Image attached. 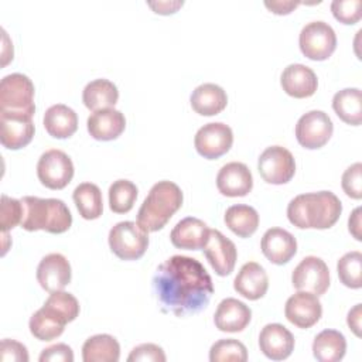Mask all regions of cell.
I'll return each mask as SVG.
<instances>
[{
	"label": "cell",
	"instance_id": "d590c367",
	"mask_svg": "<svg viewBox=\"0 0 362 362\" xmlns=\"http://www.w3.org/2000/svg\"><path fill=\"white\" fill-rule=\"evenodd\" d=\"M44 307L58 315L65 324L74 321L79 314V303L78 300L66 291H54L45 300Z\"/></svg>",
	"mask_w": 362,
	"mask_h": 362
},
{
	"label": "cell",
	"instance_id": "603a6c76",
	"mask_svg": "<svg viewBox=\"0 0 362 362\" xmlns=\"http://www.w3.org/2000/svg\"><path fill=\"white\" fill-rule=\"evenodd\" d=\"M208 225L194 216H187L181 219L171 230V243L178 249L198 250L202 249L209 238Z\"/></svg>",
	"mask_w": 362,
	"mask_h": 362
},
{
	"label": "cell",
	"instance_id": "4fadbf2b",
	"mask_svg": "<svg viewBox=\"0 0 362 362\" xmlns=\"http://www.w3.org/2000/svg\"><path fill=\"white\" fill-rule=\"evenodd\" d=\"M206 260L218 276H228L233 272L238 250L235 243L218 229L209 230V238L202 247Z\"/></svg>",
	"mask_w": 362,
	"mask_h": 362
},
{
	"label": "cell",
	"instance_id": "7dc6e473",
	"mask_svg": "<svg viewBox=\"0 0 362 362\" xmlns=\"http://www.w3.org/2000/svg\"><path fill=\"white\" fill-rule=\"evenodd\" d=\"M348 229L356 240H361V208H355L348 219Z\"/></svg>",
	"mask_w": 362,
	"mask_h": 362
},
{
	"label": "cell",
	"instance_id": "d4e9b609",
	"mask_svg": "<svg viewBox=\"0 0 362 362\" xmlns=\"http://www.w3.org/2000/svg\"><path fill=\"white\" fill-rule=\"evenodd\" d=\"M189 102L192 109L201 116H214L221 113L228 103L226 92L216 83H202L197 86L191 96Z\"/></svg>",
	"mask_w": 362,
	"mask_h": 362
},
{
	"label": "cell",
	"instance_id": "74e56055",
	"mask_svg": "<svg viewBox=\"0 0 362 362\" xmlns=\"http://www.w3.org/2000/svg\"><path fill=\"white\" fill-rule=\"evenodd\" d=\"M23 216V205L21 199L10 198L7 195H1V208H0V226L1 233H7L10 229L21 223Z\"/></svg>",
	"mask_w": 362,
	"mask_h": 362
},
{
	"label": "cell",
	"instance_id": "f35d334b",
	"mask_svg": "<svg viewBox=\"0 0 362 362\" xmlns=\"http://www.w3.org/2000/svg\"><path fill=\"white\" fill-rule=\"evenodd\" d=\"M334 17L344 24H355L362 17V0H334L331 3Z\"/></svg>",
	"mask_w": 362,
	"mask_h": 362
},
{
	"label": "cell",
	"instance_id": "1f68e13d",
	"mask_svg": "<svg viewBox=\"0 0 362 362\" xmlns=\"http://www.w3.org/2000/svg\"><path fill=\"white\" fill-rule=\"evenodd\" d=\"M74 202L83 219H96L103 212L102 192L93 182L79 184L72 194Z\"/></svg>",
	"mask_w": 362,
	"mask_h": 362
},
{
	"label": "cell",
	"instance_id": "7c38bea8",
	"mask_svg": "<svg viewBox=\"0 0 362 362\" xmlns=\"http://www.w3.org/2000/svg\"><path fill=\"white\" fill-rule=\"evenodd\" d=\"M233 143L232 129L222 122H211L198 129L194 137V146L199 156L215 160L229 151Z\"/></svg>",
	"mask_w": 362,
	"mask_h": 362
},
{
	"label": "cell",
	"instance_id": "f6af8a7d",
	"mask_svg": "<svg viewBox=\"0 0 362 362\" xmlns=\"http://www.w3.org/2000/svg\"><path fill=\"white\" fill-rule=\"evenodd\" d=\"M361 305L362 304H355L354 308L349 310L348 313V317H346V322H348V327L354 331V334L356 337H361Z\"/></svg>",
	"mask_w": 362,
	"mask_h": 362
},
{
	"label": "cell",
	"instance_id": "60d3db41",
	"mask_svg": "<svg viewBox=\"0 0 362 362\" xmlns=\"http://www.w3.org/2000/svg\"><path fill=\"white\" fill-rule=\"evenodd\" d=\"M129 362H164L165 354L161 346L156 344H141L132 349L127 356Z\"/></svg>",
	"mask_w": 362,
	"mask_h": 362
},
{
	"label": "cell",
	"instance_id": "52a82bcc",
	"mask_svg": "<svg viewBox=\"0 0 362 362\" xmlns=\"http://www.w3.org/2000/svg\"><path fill=\"white\" fill-rule=\"evenodd\" d=\"M301 52L314 61H324L332 55L337 48V35L334 28L321 20L307 23L298 37Z\"/></svg>",
	"mask_w": 362,
	"mask_h": 362
},
{
	"label": "cell",
	"instance_id": "b9f144b4",
	"mask_svg": "<svg viewBox=\"0 0 362 362\" xmlns=\"http://www.w3.org/2000/svg\"><path fill=\"white\" fill-rule=\"evenodd\" d=\"M0 359L3 362L13 361V362H27L28 352L25 345L14 339H3L0 344Z\"/></svg>",
	"mask_w": 362,
	"mask_h": 362
},
{
	"label": "cell",
	"instance_id": "4316f807",
	"mask_svg": "<svg viewBox=\"0 0 362 362\" xmlns=\"http://www.w3.org/2000/svg\"><path fill=\"white\" fill-rule=\"evenodd\" d=\"M120 345L109 334H98L88 338L82 345V359L85 362H117Z\"/></svg>",
	"mask_w": 362,
	"mask_h": 362
},
{
	"label": "cell",
	"instance_id": "7bdbcfd3",
	"mask_svg": "<svg viewBox=\"0 0 362 362\" xmlns=\"http://www.w3.org/2000/svg\"><path fill=\"white\" fill-rule=\"evenodd\" d=\"M40 362H72L74 352L66 344H55L42 349Z\"/></svg>",
	"mask_w": 362,
	"mask_h": 362
},
{
	"label": "cell",
	"instance_id": "f1b7e54d",
	"mask_svg": "<svg viewBox=\"0 0 362 362\" xmlns=\"http://www.w3.org/2000/svg\"><path fill=\"white\" fill-rule=\"evenodd\" d=\"M346 352L345 337L337 329H324L314 338L313 355L320 362H337Z\"/></svg>",
	"mask_w": 362,
	"mask_h": 362
},
{
	"label": "cell",
	"instance_id": "8fae6325",
	"mask_svg": "<svg viewBox=\"0 0 362 362\" xmlns=\"http://www.w3.org/2000/svg\"><path fill=\"white\" fill-rule=\"evenodd\" d=\"M291 283L298 291L321 296L329 287L328 266L317 256H307L293 270Z\"/></svg>",
	"mask_w": 362,
	"mask_h": 362
},
{
	"label": "cell",
	"instance_id": "ee69618b",
	"mask_svg": "<svg viewBox=\"0 0 362 362\" xmlns=\"http://www.w3.org/2000/svg\"><path fill=\"white\" fill-rule=\"evenodd\" d=\"M300 4V1H294V0H266L264 6L273 11L274 14H288L291 13L297 6Z\"/></svg>",
	"mask_w": 362,
	"mask_h": 362
},
{
	"label": "cell",
	"instance_id": "d6986e66",
	"mask_svg": "<svg viewBox=\"0 0 362 362\" xmlns=\"http://www.w3.org/2000/svg\"><path fill=\"white\" fill-rule=\"evenodd\" d=\"M280 83L287 95L303 99L310 98L315 93L318 79L315 72L310 66L303 64H290L283 69Z\"/></svg>",
	"mask_w": 362,
	"mask_h": 362
},
{
	"label": "cell",
	"instance_id": "e0dca14e",
	"mask_svg": "<svg viewBox=\"0 0 362 362\" xmlns=\"http://www.w3.org/2000/svg\"><path fill=\"white\" fill-rule=\"evenodd\" d=\"M216 187L222 195L245 197L253 187V177L246 164L232 161L218 171Z\"/></svg>",
	"mask_w": 362,
	"mask_h": 362
},
{
	"label": "cell",
	"instance_id": "3957f363",
	"mask_svg": "<svg viewBox=\"0 0 362 362\" xmlns=\"http://www.w3.org/2000/svg\"><path fill=\"white\" fill-rule=\"evenodd\" d=\"M182 205V191L173 181H158L148 191L137 212V223L146 232L163 229Z\"/></svg>",
	"mask_w": 362,
	"mask_h": 362
},
{
	"label": "cell",
	"instance_id": "8992f818",
	"mask_svg": "<svg viewBox=\"0 0 362 362\" xmlns=\"http://www.w3.org/2000/svg\"><path fill=\"white\" fill-rule=\"evenodd\" d=\"M148 232L133 221L117 222L109 230L110 250L122 260L140 259L148 246Z\"/></svg>",
	"mask_w": 362,
	"mask_h": 362
},
{
	"label": "cell",
	"instance_id": "44dd1931",
	"mask_svg": "<svg viewBox=\"0 0 362 362\" xmlns=\"http://www.w3.org/2000/svg\"><path fill=\"white\" fill-rule=\"evenodd\" d=\"M86 127L93 139L109 141L117 139L123 133L126 127V119L124 115L115 107L100 109L89 115Z\"/></svg>",
	"mask_w": 362,
	"mask_h": 362
},
{
	"label": "cell",
	"instance_id": "4dcf8cb0",
	"mask_svg": "<svg viewBox=\"0 0 362 362\" xmlns=\"http://www.w3.org/2000/svg\"><path fill=\"white\" fill-rule=\"evenodd\" d=\"M226 226L239 238H249L259 226V214L253 206L238 204L232 205L225 212Z\"/></svg>",
	"mask_w": 362,
	"mask_h": 362
},
{
	"label": "cell",
	"instance_id": "484cf974",
	"mask_svg": "<svg viewBox=\"0 0 362 362\" xmlns=\"http://www.w3.org/2000/svg\"><path fill=\"white\" fill-rule=\"evenodd\" d=\"M44 127L55 139H66L78 129V116L66 105L57 103L49 106L44 113Z\"/></svg>",
	"mask_w": 362,
	"mask_h": 362
},
{
	"label": "cell",
	"instance_id": "5b68a950",
	"mask_svg": "<svg viewBox=\"0 0 362 362\" xmlns=\"http://www.w3.org/2000/svg\"><path fill=\"white\" fill-rule=\"evenodd\" d=\"M0 112L34 115V83L27 75L14 72L1 79Z\"/></svg>",
	"mask_w": 362,
	"mask_h": 362
},
{
	"label": "cell",
	"instance_id": "ab89813d",
	"mask_svg": "<svg viewBox=\"0 0 362 362\" xmlns=\"http://www.w3.org/2000/svg\"><path fill=\"white\" fill-rule=\"evenodd\" d=\"M342 189L344 192L354 198V199H361L362 197V164L355 163L349 165L344 174H342Z\"/></svg>",
	"mask_w": 362,
	"mask_h": 362
},
{
	"label": "cell",
	"instance_id": "ba28073f",
	"mask_svg": "<svg viewBox=\"0 0 362 362\" xmlns=\"http://www.w3.org/2000/svg\"><path fill=\"white\" fill-rule=\"evenodd\" d=\"M37 175L41 184L47 188L62 189L74 177L72 160L61 150H47L41 154L37 163Z\"/></svg>",
	"mask_w": 362,
	"mask_h": 362
},
{
	"label": "cell",
	"instance_id": "f546056e",
	"mask_svg": "<svg viewBox=\"0 0 362 362\" xmlns=\"http://www.w3.org/2000/svg\"><path fill=\"white\" fill-rule=\"evenodd\" d=\"M332 107L338 117L352 126L362 122V95L358 88H345L338 90L332 98Z\"/></svg>",
	"mask_w": 362,
	"mask_h": 362
},
{
	"label": "cell",
	"instance_id": "cb8c5ba5",
	"mask_svg": "<svg viewBox=\"0 0 362 362\" xmlns=\"http://www.w3.org/2000/svg\"><path fill=\"white\" fill-rule=\"evenodd\" d=\"M233 288L247 300L262 298L269 288L266 270L256 262L245 263L233 280Z\"/></svg>",
	"mask_w": 362,
	"mask_h": 362
},
{
	"label": "cell",
	"instance_id": "30bf717a",
	"mask_svg": "<svg viewBox=\"0 0 362 362\" xmlns=\"http://www.w3.org/2000/svg\"><path fill=\"white\" fill-rule=\"evenodd\" d=\"M334 132L331 117L322 110H310L304 113L296 124L297 141L310 150L320 148L328 143Z\"/></svg>",
	"mask_w": 362,
	"mask_h": 362
},
{
	"label": "cell",
	"instance_id": "9c48e42d",
	"mask_svg": "<svg viewBox=\"0 0 362 362\" xmlns=\"http://www.w3.org/2000/svg\"><path fill=\"white\" fill-rule=\"evenodd\" d=\"M257 170L266 182L281 185L294 177L296 161L286 147L270 146L260 154Z\"/></svg>",
	"mask_w": 362,
	"mask_h": 362
},
{
	"label": "cell",
	"instance_id": "7a4b0ae2",
	"mask_svg": "<svg viewBox=\"0 0 362 362\" xmlns=\"http://www.w3.org/2000/svg\"><path fill=\"white\" fill-rule=\"evenodd\" d=\"M342 204L331 191L300 194L287 205L288 221L300 229H327L341 216Z\"/></svg>",
	"mask_w": 362,
	"mask_h": 362
},
{
	"label": "cell",
	"instance_id": "e575fe53",
	"mask_svg": "<svg viewBox=\"0 0 362 362\" xmlns=\"http://www.w3.org/2000/svg\"><path fill=\"white\" fill-rule=\"evenodd\" d=\"M341 283L349 288L362 287V253L352 250L345 253L337 263Z\"/></svg>",
	"mask_w": 362,
	"mask_h": 362
},
{
	"label": "cell",
	"instance_id": "ac0fdd59",
	"mask_svg": "<svg viewBox=\"0 0 362 362\" xmlns=\"http://www.w3.org/2000/svg\"><path fill=\"white\" fill-rule=\"evenodd\" d=\"M259 346L269 359L283 361L288 358L294 349V337L281 324H267L260 331Z\"/></svg>",
	"mask_w": 362,
	"mask_h": 362
},
{
	"label": "cell",
	"instance_id": "ffe728a7",
	"mask_svg": "<svg viewBox=\"0 0 362 362\" xmlns=\"http://www.w3.org/2000/svg\"><path fill=\"white\" fill-rule=\"evenodd\" d=\"M250 318L252 310L243 301L228 297L218 304L214 315V322L219 331L240 332L247 327Z\"/></svg>",
	"mask_w": 362,
	"mask_h": 362
},
{
	"label": "cell",
	"instance_id": "7402d4cb",
	"mask_svg": "<svg viewBox=\"0 0 362 362\" xmlns=\"http://www.w3.org/2000/svg\"><path fill=\"white\" fill-rule=\"evenodd\" d=\"M260 247L272 263L284 264L296 255L297 240L283 228H270L262 236Z\"/></svg>",
	"mask_w": 362,
	"mask_h": 362
},
{
	"label": "cell",
	"instance_id": "277c9868",
	"mask_svg": "<svg viewBox=\"0 0 362 362\" xmlns=\"http://www.w3.org/2000/svg\"><path fill=\"white\" fill-rule=\"evenodd\" d=\"M21 228L30 232L45 230L49 233L66 232L72 225V215L66 204L57 198L23 197Z\"/></svg>",
	"mask_w": 362,
	"mask_h": 362
},
{
	"label": "cell",
	"instance_id": "d6a6232c",
	"mask_svg": "<svg viewBox=\"0 0 362 362\" xmlns=\"http://www.w3.org/2000/svg\"><path fill=\"white\" fill-rule=\"evenodd\" d=\"M30 332L40 341H51L64 332L65 322L44 305L37 310L28 322Z\"/></svg>",
	"mask_w": 362,
	"mask_h": 362
},
{
	"label": "cell",
	"instance_id": "5bb4252c",
	"mask_svg": "<svg viewBox=\"0 0 362 362\" xmlns=\"http://www.w3.org/2000/svg\"><path fill=\"white\" fill-rule=\"evenodd\" d=\"M0 140L6 148L18 150L25 147L33 140V115L0 112Z\"/></svg>",
	"mask_w": 362,
	"mask_h": 362
},
{
	"label": "cell",
	"instance_id": "2e32d148",
	"mask_svg": "<svg viewBox=\"0 0 362 362\" xmlns=\"http://www.w3.org/2000/svg\"><path fill=\"white\" fill-rule=\"evenodd\" d=\"M71 264L61 253L44 256L37 267V280L49 293L64 290L71 281Z\"/></svg>",
	"mask_w": 362,
	"mask_h": 362
},
{
	"label": "cell",
	"instance_id": "836d02e7",
	"mask_svg": "<svg viewBox=\"0 0 362 362\" xmlns=\"http://www.w3.org/2000/svg\"><path fill=\"white\" fill-rule=\"evenodd\" d=\"M137 198V187L129 180H116L109 187V206L116 214L129 212Z\"/></svg>",
	"mask_w": 362,
	"mask_h": 362
},
{
	"label": "cell",
	"instance_id": "8d00e7d4",
	"mask_svg": "<svg viewBox=\"0 0 362 362\" xmlns=\"http://www.w3.org/2000/svg\"><path fill=\"white\" fill-rule=\"evenodd\" d=\"M247 359L246 346L233 338L219 339L209 349V361L211 362H245Z\"/></svg>",
	"mask_w": 362,
	"mask_h": 362
},
{
	"label": "cell",
	"instance_id": "83f0119b",
	"mask_svg": "<svg viewBox=\"0 0 362 362\" xmlns=\"http://www.w3.org/2000/svg\"><path fill=\"white\" fill-rule=\"evenodd\" d=\"M117 99H119L117 86L105 78L89 82L82 92V100L85 106L92 112L113 107Z\"/></svg>",
	"mask_w": 362,
	"mask_h": 362
},
{
	"label": "cell",
	"instance_id": "6da1fadb",
	"mask_svg": "<svg viewBox=\"0 0 362 362\" xmlns=\"http://www.w3.org/2000/svg\"><path fill=\"white\" fill-rule=\"evenodd\" d=\"M153 290L163 311L184 317L208 305L214 284L199 260L174 255L157 267Z\"/></svg>",
	"mask_w": 362,
	"mask_h": 362
},
{
	"label": "cell",
	"instance_id": "bcb514c9",
	"mask_svg": "<svg viewBox=\"0 0 362 362\" xmlns=\"http://www.w3.org/2000/svg\"><path fill=\"white\" fill-rule=\"evenodd\" d=\"M184 4V1H150L148 6L151 8H154L156 13L158 14H173L175 13L181 6Z\"/></svg>",
	"mask_w": 362,
	"mask_h": 362
},
{
	"label": "cell",
	"instance_id": "9a60e30c",
	"mask_svg": "<svg viewBox=\"0 0 362 362\" xmlns=\"http://www.w3.org/2000/svg\"><path fill=\"white\" fill-rule=\"evenodd\" d=\"M284 314L291 324L305 329L320 321L322 305L318 296L308 291H297L287 298Z\"/></svg>",
	"mask_w": 362,
	"mask_h": 362
}]
</instances>
